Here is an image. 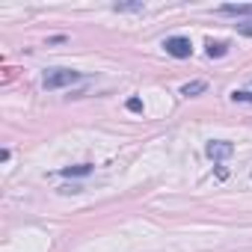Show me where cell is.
Returning a JSON list of instances; mask_svg holds the SVG:
<instances>
[{"label":"cell","instance_id":"obj_2","mask_svg":"<svg viewBox=\"0 0 252 252\" xmlns=\"http://www.w3.org/2000/svg\"><path fill=\"white\" fill-rule=\"evenodd\" d=\"M163 51L175 60H187L193 54V45H190L187 36H169V39H163Z\"/></svg>","mask_w":252,"mask_h":252},{"label":"cell","instance_id":"obj_12","mask_svg":"<svg viewBox=\"0 0 252 252\" xmlns=\"http://www.w3.org/2000/svg\"><path fill=\"white\" fill-rule=\"evenodd\" d=\"M240 33L243 36H252V24H240Z\"/></svg>","mask_w":252,"mask_h":252},{"label":"cell","instance_id":"obj_5","mask_svg":"<svg viewBox=\"0 0 252 252\" xmlns=\"http://www.w3.org/2000/svg\"><path fill=\"white\" fill-rule=\"evenodd\" d=\"M95 166L92 163H77V166H63L60 169V175H65V178H74V175H89Z\"/></svg>","mask_w":252,"mask_h":252},{"label":"cell","instance_id":"obj_1","mask_svg":"<svg viewBox=\"0 0 252 252\" xmlns=\"http://www.w3.org/2000/svg\"><path fill=\"white\" fill-rule=\"evenodd\" d=\"M80 77H83L80 71H74V68H60V65H57V68H48V71H45V77H42V86L54 92V89H63V86H71V83H77Z\"/></svg>","mask_w":252,"mask_h":252},{"label":"cell","instance_id":"obj_9","mask_svg":"<svg viewBox=\"0 0 252 252\" xmlns=\"http://www.w3.org/2000/svg\"><path fill=\"white\" fill-rule=\"evenodd\" d=\"M113 9H116V12H143L146 6H143V3H116Z\"/></svg>","mask_w":252,"mask_h":252},{"label":"cell","instance_id":"obj_4","mask_svg":"<svg viewBox=\"0 0 252 252\" xmlns=\"http://www.w3.org/2000/svg\"><path fill=\"white\" fill-rule=\"evenodd\" d=\"M222 15H252V3H225L220 6Z\"/></svg>","mask_w":252,"mask_h":252},{"label":"cell","instance_id":"obj_3","mask_svg":"<svg viewBox=\"0 0 252 252\" xmlns=\"http://www.w3.org/2000/svg\"><path fill=\"white\" fill-rule=\"evenodd\" d=\"M205 155H208L211 160H228V158L234 155V146H231L228 140H211V143L205 146Z\"/></svg>","mask_w":252,"mask_h":252},{"label":"cell","instance_id":"obj_8","mask_svg":"<svg viewBox=\"0 0 252 252\" xmlns=\"http://www.w3.org/2000/svg\"><path fill=\"white\" fill-rule=\"evenodd\" d=\"M231 101H240V104H252V89H234V92H231Z\"/></svg>","mask_w":252,"mask_h":252},{"label":"cell","instance_id":"obj_7","mask_svg":"<svg viewBox=\"0 0 252 252\" xmlns=\"http://www.w3.org/2000/svg\"><path fill=\"white\" fill-rule=\"evenodd\" d=\"M225 54H228V45H225V42H214V39L208 42V57H211V60H214V57H225Z\"/></svg>","mask_w":252,"mask_h":252},{"label":"cell","instance_id":"obj_11","mask_svg":"<svg viewBox=\"0 0 252 252\" xmlns=\"http://www.w3.org/2000/svg\"><path fill=\"white\" fill-rule=\"evenodd\" d=\"M217 178H228V169L225 166H217Z\"/></svg>","mask_w":252,"mask_h":252},{"label":"cell","instance_id":"obj_6","mask_svg":"<svg viewBox=\"0 0 252 252\" xmlns=\"http://www.w3.org/2000/svg\"><path fill=\"white\" fill-rule=\"evenodd\" d=\"M205 89H208L205 80H193V83H184V86H181V95H184V98H193V95H202Z\"/></svg>","mask_w":252,"mask_h":252},{"label":"cell","instance_id":"obj_10","mask_svg":"<svg viewBox=\"0 0 252 252\" xmlns=\"http://www.w3.org/2000/svg\"><path fill=\"white\" fill-rule=\"evenodd\" d=\"M128 110H131V113H143V101H140V98H131V101H128Z\"/></svg>","mask_w":252,"mask_h":252}]
</instances>
